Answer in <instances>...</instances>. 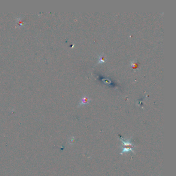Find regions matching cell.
I'll list each match as a JSON object with an SVG mask.
<instances>
[{
	"label": "cell",
	"instance_id": "obj_2",
	"mask_svg": "<svg viewBox=\"0 0 176 176\" xmlns=\"http://www.w3.org/2000/svg\"><path fill=\"white\" fill-rule=\"evenodd\" d=\"M90 100V99L87 97H84L82 99H81V102L80 103V105H85L87 104L88 102V101Z\"/></svg>",
	"mask_w": 176,
	"mask_h": 176
},
{
	"label": "cell",
	"instance_id": "obj_1",
	"mask_svg": "<svg viewBox=\"0 0 176 176\" xmlns=\"http://www.w3.org/2000/svg\"><path fill=\"white\" fill-rule=\"evenodd\" d=\"M121 141L123 143L124 148L122 149V151L120 153V154H123L124 153H126V152H133V148L134 147V145H133L131 143L130 139H127V140H123L122 138H120Z\"/></svg>",
	"mask_w": 176,
	"mask_h": 176
}]
</instances>
